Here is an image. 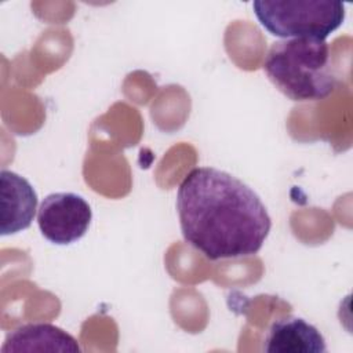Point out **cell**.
Wrapping results in <instances>:
<instances>
[{
  "label": "cell",
  "mask_w": 353,
  "mask_h": 353,
  "mask_svg": "<svg viewBox=\"0 0 353 353\" xmlns=\"http://www.w3.org/2000/svg\"><path fill=\"white\" fill-rule=\"evenodd\" d=\"M252 10L259 23L281 39L325 40L346 17V6L331 0H255Z\"/></svg>",
  "instance_id": "obj_3"
},
{
  "label": "cell",
  "mask_w": 353,
  "mask_h": 353,
  "mask_svg": "<svg viewBox=\"0 0 353 353\" xmlns=\"http://www.w3.org/2000/svg\"><path fill=\"white\" fill-rule=\"evenodd\" d=\"M262 349L269 353H324L325 339L321 332L296 316H284L266 331Z\"/></svg>",
  "instance_id": "obj_6"
},
{
  "label": "cell",
  "mask_w": 353,
  "mask_h": 353,
  "mask_svg": "<svg viewBox=\"0 0 353 353\" xmlns=\"http://www.w3.org/2000/svg\"><path fill=\"white\" fill-rule=\"evenodd\" d=\"M11 352H80L74 336L50 323H29L7 334L1 353Z\"/></svg>",
  "instance_id": "obj_7"
},
{
  "label": "cell",
  "mask_w": 353,
  "mask_h": 353,
  "mask_svg": "<svg viewBox=\"0 0 353 353\" xmlns=\"http://www.w3.org/2000/svg\"><path fill=\"white\" fill-rule=\"evenodd\" d=\"M263 70L276 88L295 102L324 99L336 87V74L325 40L274 41L266 54Z\"/></svg>",
  "instance_id": "obj_2"
},
{
  "label": "cell",
  "mask_w": 353,
  "mask_h": 353,
  "mask_svg": "<svg viewBox=\"0 0 353 353\" xmlns=\"http://www.w3.org/2000/svg\"><path fill=\"white\" fill-rule=\"evenodd\" d=\"M182 236L211 261L256 254L272 228L261 197L232 174L197 167L176 192Z\"/></svg>",
  "instance_id": "obj_1"
},
{
  "label": "cell",
  "mask_w": 353,
  "mask_h": 353,
  "mask_svg": "<svg viewBox=\"0 0 353 353\" xmlns=\"http://www.w3.org/2000/svg\"><path fill=\"white\" fill-rule=\"evenodd\" d=\"M1 216L0 234L8 236L28 229L37 210V193L28 179L19 174L1 170Z\"/></svg>",
  "instance_id": "obj_5"
},
{
  "label": "cell",
  "mask_w": 353,
  "mask_h": 353,
  "mask_svg": "<svg viewBox=\"0 0 353 353\" xmlns=\"http://www.w3.org/2000/svg\"><path fill=\"white\" fill-rule=\"evenodd\" d=\"M92 210L84 197L72 192H57L46 196L37 211L41 234L58 245L80 240L88 230Z\"/></svg>",
  "instance_id": "obj_4"
}]
</instances>
